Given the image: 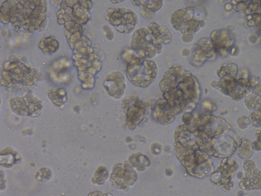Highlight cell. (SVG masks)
<instances>
[{
	"label": "cell",
	"instance_id": "1",
	"mask_svg": "<svg viewBox=\"0 0 261 196\" xmlns=\"http://www.w3.org/2000/svg\"><path fill=\"white\" fill-rule=\"evenodd\" d=\"M160 86L167 106L175 115L193 106L199 97L198 81L179 64L167 70Z\"/></svg>",
	"mask_w": 261,
	"mask_h": 196
},
{
	"label": "cell",
	"instance_id": "2",
	"mask_svg": "<svg viewBox=\"0 0 261 196\" xmlns=\"http://www.w3.org/2000/svg\"><path fill=\"white\" fill-rule=\"evenodd\" d=\"M206 15V11L200 5L181 8L172 14L171 23L173 28L182 34V40L189 42L193 40L192 35L201 27Z\"/></svg>",
	"mask_w": 261,
	"mask_h": 196
},
{
	"label": "cell",
	"instance_id": "3",
	"mask_svg": "<svg viewBox=\"0 0 261 196\" xmlns=\"http://www.w3.org/2000/svg\"><path fill=\"white\" fill-rule=\"evenodd\" d=\"M158 68L151 60L137 57L130 61L126 67L128 79L136 86L146 87L155 79Z\"/></svg>",
	"mask_w": 261,
	"mask_h": 196
},
{
	"label": "cell",
	"instance_id": "4",
	"mask_svg": "<svg viewBox=\"0 0 261 196\" xmlns=\"http://www.w3.org/2000/svg\"><path fill=\"white\" fill-rule=\"evenodd\" d=\"M130 46L141 58H153L161 53L162 44L156 43L151 34L145 28H139L132 35Z\"/></svg>",
	"mask_w": 261,
	"mask_h": 196
},
{
	"label": "cell",
	"instance_id": "5",
	"mask_svg": "<svg viewBox=\"0 0 261 196\" xmlns=\"http://www.w3.org/2000/svg\"><path fill=\"white\" fill-rule=\"evenodd\" d=\"M105 18L121 33L130 34L137 23V16L132 10L125 8H110Z\"/></svg>",
	"mask_w": 261,
	"mask_h": 196
},
{
	"label": "cell",
	"instance_id": "6",
	"mask_svg": "<svg viewBox=\"0 0 261 196\" xmlns=\"http://www.w3.org/2000/svg\"><path fill=\"white\" fill-rule=\"evenodd\" d=\"M239 168V165L233 158H224L219 167L211 175L210 180L220 186L224 191H228L233 187L232 180Z\"/></svg>",
	"mask_w": 261,
	"mask_h": 196
},
{
	"label": "cell",
	"instance_id": "7",
	"mask_svg": "<svg viewBox=\"0 0 261 196\" xmlns=\"http://www.w3.org/2000/svg\"><path fill=\"white\" fill-rule=\"evenodd\" d=\"M9 104L12 110L16 114L31 117L39 116L43 107L40 101L30 94L22 97L12 98L10 100Z\"/></svg>",
	"mask_w": 261,
	"mask_h": 196
},
{
	"label": "cell",
	"instance_id": "8",
	"mask_svg": "<svg viewBox=\"0 0 261 196\" xmlns=\"http://www.w3.org/2000/svg\"><path fill=\"white\" fill-rule=\"evenodd\" d=\"M8 68L3 71L4 82H8L13 84L16 83H21L24 85H28L27 83L29 82L31 86L37 82L38 79L36 78L31 74V69L18 62H7Z\"/></svg>",
	"mask_w": 261,
	"mask_h": 196
},
{
	"label": "cell",
	"instance_id": "9",
	"mask_svg": "<svg viewBox=\"0 0 261 196\" xmlns=\"http://www.w3.org/2000/svg\"><path fill=\"white\" fill-rule=\"evenodd\" d=\"M148 102L141 101L138 96H130L124 100L122 104L129 120L143 118L150 108Z\"/></svg>",
	"mask_w": 261,
	"mask_h": 196
},
{
	"label": "cell",
	"instance_id": "10",
	"mask_svg": "<svg viewBox=\"0 0 261 196\" xmlns=\"http://www.w3.org/2000/svg\"><path fill=\"white\" fill-rule=\"evenodd\" d=\"M103 86L110 95L116 99L120 98L125 88L123 75L119 71L112 73L104 82Z\"/></svg>",
	"mask_w": 261,
	"mask_h": 196
},
{
	"label": "cell",
	"instance_id": "11",
	"mask_svg": "<svg viewBox=\"0 0 261 196\" xmlns=\"http://www.w3.org/2000/svg\"><path fill=\"white\" fill-rule=\"evenodd\" d=\"M240 188L246 190L261 189V171L256 167L245 170L239 184Z\"/></svg>",
	"mask_w": 261,
	"mask_h": 196
},
{
	"label": "cell",
	"instance_id": "12",
	"mask_svg": "<svg viewBox=\"0 0 261 196\" xmlns=\"http://www.w3.org/2000/svg\"><path fill=\"white\" fill-rule=\"evenodd\" d=\"M132 3L140 9V14L146 19H152L154 17V13L163 5L161 1H132Z\"/></svg>",
	"mask_w": 261,
	"mask_h": 196
},
{
	"label": "cell",
	"instance_id": "13",
	"mask_svg": "<svg viewBox=\"0 0 261 196\" xmlns=\"http://www.w3.org/2000/svg\"><path fill=\"white\" fill-rule=\"evenodd\" d=\"M147 29L158 44H168L171 41L172 36L165 26L152 22L147 27Z\"/></svg>",
	"mask_w": 261,
	"mask_h": 196
},
{
	"label": "cell",
	"instance_id": "14",
	"mask_svg": "<svg viewBox=\"0 0 261 196\" xmlns=\"http://www.w3.org/2000/svg\"><path fill=\"white\" fill-rule=\"evenodd\" d=\"M21 157L11 147H7L0 152V164L5 168H10L20 163Z\"/></svg>",
	"mask_w": 261,
	"mask_h": 196
},
{
	"label": "cell",
	"instance_id": "15",
	"mask_svg": "<svg viewBox=\"0 0 261 196\" xmlns=\"http://www.w3.org/2000/svg\"><path fill=\"white\" fill-rule=\"evenodd\" d=\"M247 108L251 110L261 111V85L256 86L244 101Z\"/></svg>",
	"mask_w": 261,
	"mask_h": 196
},
{
	"label": "cell",
	"instance_id": "16",
	"mask_svg": "<svg viewBox=\"0 0 261 196\" xmlns=\"http://www.w3.org/2000/svg\"><path fill=\"white\" fill-rule=\"evenodd\" d=\"M48 96L56 107H61L67 100V95L65 90L57 87L48 91Z\"/></svg>",
	"mask_w": 261,
	"mask_h": 196
},
{
	"label": "cell",
	"instance_id": "17",
	"mask_svg": "<svg viewBox=\"0 0 261 196\" xmlns=\"http://www.w3.org/2000/svg\"><path fill=\"white\" fill-rule=\"evenodd\" d=\"M254 151L252 142L250 140L245 138L240 139L236 151L240 157L247 160L252 156Z\"/></svg>",
	"mask_w": 261,
	"mask_h": 196
},
{
	"label": "cell",
	"instance_id": "18",
	"mask_svg": "<svg viewBox=\"0 0 261 196\" xmlns=\"http://www.w3.org/2000/svg\"><path fill=\"white\" fill-rule=\"evenodd\" d=\"M38 45L44 53H54L59 47L58 41L53 37L43 38L40 41Z\"/></svg>",
	"mask_w": 261,
	"mask_h": 196
},
{
	"label": "cell",
	"instance_id": "19",
	"mask_svg": "<svg viewBox=\"0 0 261 196\" xmlns=\"http://www.w3.org/2000/svg\"><path fill=\"white\" fill-rule=\"evenodd\" d=\"M108 177L109 173L107 169L103 166H100L95 172L93 177L91 179V182L93 184L102 185L105 183Z\"/></svg>",
	"mask_w": 261,
	"mask_h": 196
},
{
	"label": "cell",
	"instance_id": "20",
	"mask_svg": "<svg viewBox=\"0 0 261 196\" xmlns=\"http://www.w3.org/2000/svg\"><path fill=\"white\" fill-rule=\"evenodd\" d=\"M52 176L51 170L47 168H42L36 173V178L40 182H46L50 179Z\"/></svg>",
	"mask_w": 261,
	"mask_h": 196
},
{
	"label": "cell",
	"instance_id": "21",
	"mask_svg": "<svg viewBox=\"0 0 261 196\" xmlns=\"http://www.w3.org/2000/svg\"><path fill=\"white\" fill-rule=\"evenodd\" d=\"M250 123L256 128L261 127V111H255L248 117Z\"/></svg>",
	"mask_w": 261,
	"mask_h": 196
},
{
	"label": "cell",
	"instance_id": "22",
	"mask_svg": "<svg viewBox=\"0 0 261 196\" xmlns=\"http://www.w3.org/2000/svg\"><path fill=\"white\" fill-rule=\"evenodd\" d=\"M254 140L252 142L254 151H261V129L257 130L253 133Z\"/></svg>",
	"mask_w": 261,
	"mask_h": 196
},
{
	"label": "cell",
	"instance_id": "23",
	"mask_svg": "<svg viewBox=\"0 0 261 196\" xmlns=\"http://www.w3.org/2000/svg\"><path fill=\"white\" fill-rule=\"evenodd\" d=\"M249 118L245 116H242L239 118L237 120L238 127L242 130L246 129L250 125Z\"/></svg>",
	"mask_w": 261,
	"mask_h": 196
},
{
	"label": "cell",
	"instance_id": "24",
	"mask_svg": "<svg viewBox=\"0 0 261 196\" xmlns=\"http://www.w3.org/2000/svg\"><path fill=\"white\" fill-rule=\"evenodd\" d=\"M255 167H256V165L253 161L248 159L244 161L243 167L244 170H250Z\"/></svg>",
	"mask_w": 261,
	"mask_h": 196
},
{
	"label": "cell",
	"instance_id": "25",
	"mask_svg": "<svg viewBox=\"0 0 261 196\" xmlns=\"http://www.w3.org/2000/svg\"><path fill=\"white\" fill-rule=\"evenodd\" d=\"M1 190H2V187H4L5 188V183H6V179L5 178V176L4 175V173L3 171H1Z\"/></svg>",
	"mask_w": 261,
	"mask_h": 196
},
{
	"label": "cell",
	"instance_id": "26",
	"mask_svg": "<svg viewBox=\"0 0 261 196\" xmlns=\"http://www.w3.org/2000/svg\"><path fill=\"white\" fill-rule=\"evenodd\" d=\"M103 194L102 192L99 191H95L90 194L88 196H103Z\"/></svg>",
	"mask_w": 261,
	"mask_h": 196
},
{
	"label": "cell",
	"instance_id": "27",
	"mask_svg": "<svg viewBox=\"0 0 261 196\" xmlns=\"http://www.w3.org/2000/svg\"><path fill=\"white\" fill-rule=\"evenodd\" d=\"M103 196H113V195L110 193H104Z\"/></svg>",
	"mask_w": 261,
	"mask_h": 196
}]
</instances>
